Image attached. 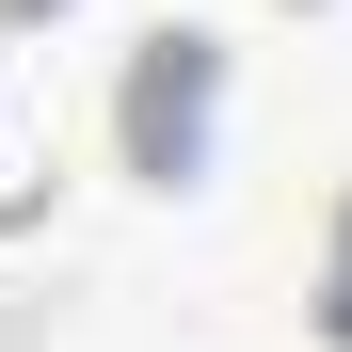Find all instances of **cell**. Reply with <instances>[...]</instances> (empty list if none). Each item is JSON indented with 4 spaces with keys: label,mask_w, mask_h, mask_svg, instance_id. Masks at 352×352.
Returning <instances> with one entry per match:
<instances>
[{
    "label": "cell",
    "mask_w": 352,
    "mask_h": 352,
    "mask_svg": "<svg viewBox=\"0 0 352 352\" xmlns=\"http://www.w3.org/2000/svg\"><path fill=\"white\" fill-rule=\"evenodd\" d=\"M65 208V96H48V48H0V241Z\"/></svg>",
    "instance_id": "6da1fadb"
},
{
    "label": "cell",
    "mask_w": 352,
    "mask_h": 352,
    "mask_svg": "<svg viewBox=\"0 0 352 352\" xmlns=\"http://www.w3.org/2000/svg\"><path fill=\"white\" fill-rule=\"evenodd\" d=\"M160 48H176V65H144V96H129L144 160H176V144H192V96H208V48H192V32H160Z\"/></svg>",
    "instance_id": "7a4b0ae2"
}]
</instances>
